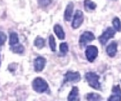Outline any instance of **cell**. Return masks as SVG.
Wrapping results in <instances>:
<instances>
[{
	"label": "cell",
	"mask_w": 121,
	"mask_h": 101,
	"mask_svg": "<svg viewBox=\"0 0 121 101\" xmlns=\"http://www.w3.org/2000/svg\"><path fill=\"white\" fill-rule=\"evenodd\" d=\"M86 79L88 85L96 90L101 89L100 83L99 82L100 76L95 72H89L86 74Z\"/></svg>",
	"instance_id": "1"
},
{
	"label": "cell",
	"mask_w": 121,
	"mask_h": 101,
	"mask_svg": "<svg viewBox=\"0 0 121 101\" xmlns=\"http://www.w3.org/2000/svg\"><path fill=\"white\" fill-rule=\"evenodd\" d=\"M32 87L35 91L42 93L47 91L49 86L45 80L38 77L33 80L32 82Z\"/></svg>",
	"instance_id": "2"
},
{
	"label": "cell",
	"mask_w": 121,
	"mask_h": 101,
	"mask_svg": "<svg viewBox=\"0 0 121 101\" xmlns=\"http://www.w3.org/2000/svg\"><path fill=\"white\" fill-rule=\"evenodd\" d=\"M115 34H116V31L115 29L109 27L107 28L106 30L102 33L100 36L99 37V41L102 45H104L109 39L115 36Z\"/></svg>",
	"instance_id": "3"
},
{
	"label": "cell",
	"mask_w": 121,
	"mask_h": 101,
	"mask_svg": "<svg viewBox=\"0 0 121 101\" xmlns=\"http://www.w3.org/2000/svg\"><path fill=\"white\" fill-rule=\"evenodd\" d=\"M99 50L96 46L89 45L87 47L86 50V56L87 60L92 63L98 56Z\"/></svg>",
	"instance_id": "4"
},
{
	"label": "cell",
	"mask_w": 121,
	"mask_h": 101,
	"mask_svg": "<svg viewBox=\"0 0 121 101\" xmlns=\"http://www.w3.org/2000/svg\"><path fill=\"white\" fill-rule=\"evenodd\" d=\"M81 80V75L78 72L68 71L64 75V84L68 82L71 83H77Z\"/></svg>",
	"instance_id": "5"
},
{
	"label": "cell",
	"mask_w": 121,
	"mask_h": 101,
	"mask_svg": "<svg viewBox=\"0 0 121 101\" xmlns=\"http://www.w3.org/2000/svg\"><path fill=\"white\" fill-rule=\"evenodd\" d=\"M95 39L94 34L91 31H85L81 34L79 39V43L82 46H86L88 43L92 41Z\"/></svg>",
	"instance_id": "6"
},
{
	"label": "cell",
	"mask_w": 121,
	"mask_h": 101,
	"mask_svg": "<svg viewBox=\"0 0 121 101\" xmlns=\"http://www.w3.org/2000/svg\"><path fill=\"white\" fill-rule=\"evenodd\" d=\"M84 17L83 13L81 10H77L74 14L72 22V27L74 29H77L80 27L83 23Z\"/></svg>",
	"instance_id": "7"
},
{
	"label": "cell",
	"mask_w": 121,
	"mask_h": 101,
	"mask_svg": "<svg viewBox=\"0 0 121 101\" xmlns=\"http://www.w3.org/2000/svg\"><path fill=\"white\" fill-rule=\"evenodd\" d=\"M46 60L45 57L39 56L36 58L34 60V67L36 72H41L45 68L46 66Z\"/></svg>",
	"instance_id": "8"
},
{
	"label": "cell",
	"mask_w": 121,
	"mask_h": 101,
	"mask_svg": "<svg viewBox=\"0 0 121 101\" xmlns=\"http://www.w3.org/2000/svg\"><path fill=\"white\" fill-rule=\"evenodd\" d=\"M108 101H121V89L119 85L114 86L112 88V95H110Z\"/></svg>",
	"instance_id": "9"
},
{
	"label": "cell",
	"mask_w": 121,
	"mask_h": 101,
	"mask_svg": "<svg viewBox=\"0 0 121 101\" xmlns=\"http://www.w3.org/2000/svg\"><path fill=\"white\" fill-rule=\"evenodd\" d=\"M117 44L115 41H112L111 43L109 44L106 47V52L107 54L110 57H113L115 56L117 51Z\"/></svg>",
	"instance_id": "10"
},
{
	"label": "cell",
	"mask_w": 121,
	"mask_h": 101,
	"mask_svg": "<svg viewBox=\"0 0 121 101\" xmlns=\"http://www.w3.org/2000/svg\"><path fill=\"white\" fill-rule=\"evenodd\" d=\"M74 7V3L70 2L69 3H68L67 7H66L64 12V19L67 21H69L71 20V18L72 16H73Z\"/></svg>",
	"instance_id": "11"
},
{
	"label": "cell",
	"mask_w": 121,
	"mask_h": 101,
	"mask_svg": "<svg viewBox=\"0 0 121 101\" xmlns=\"http://www.w3.org/2000/svg\"><path fill=\"white\" fill-rule=\"evenodd\" d=\"M53 31L59 40H64L65 34L62 26L59 24H55L53 27Z\"/></svg>",
	"instance_id": "12"
},
{
	"label": "cell",
	"mask_w": 121,
	"mask_h": 101,
	"mask_svg": "<svg viewBox=\"0 0 121 101\" xmlns=\"http://www.w3.org/2000/svg\"><path fill=\"white\" fill-rule=\"evenodd\" d=\"M78 88L77 86H73L71 91L68 96V101H77L78 100Z\"/></svg>",
	"instance_id": "13"
},
{
	"label": "cell",
	"mask_w": 121,
	"mask_h": 101,
	"mask_svg": "<svg viewBox=\"0 0 121 101\" xmlns=\"http://www.w3.org/2000/svg\"><path fill=\"white\" fill-rule=\"evenodd\" d=\"M84 5L87 11H93L96 8L97 5L96 3L91 0H85L84 2Z\"/></svg>",
	"instance_id": "14"
},
{
	"label": "cell",
	"mask_w": 121,
	"mask_h": 101,
	"mask_svg": "<svg viewBox=\"0 0 121 101\" xmlns=\"http://www.w3.org/2000/svg\"><path fill=\"white\" fill-rule=\"evenodd\" d=\"M19 43V39H18V34L15 32H12L10 34V41L9 44L10 46H14Z\"/></svg>",
	"instance_id": "15"
},
{
	"label": "cell",
	"mask_w": 121,
	"mask_h": 101,
	"mask_svg": "<svg viewBox=\"0 0 121 101\" xmlns=\"http://www.w3.org/2000/svg\"><path fill=\"white\" fill-rule=\"evenodd\" d=\"M34 45L35 47L39 49L43 48L45 46V40L43 38L38 37L35 39L34 41Z\"/></svg>",
	"instance_id": "16"
},
{
	"label": "cell",
	"mask_w": 121,
	"mask_h": 101,
	"mask_svg": "<svg viewBox=\"0 0 121 101\" xmlns=\"http://www.w3.org/2000/svg\"><path fill=\"white\" fill-rule=\"evenodd\" d=\"M11 50L14 53L21 54V53H23L24 50V48L22 44L18 43L16 45H14V46H11Z\"/></svg>",
	"instance_id": "17"
},
{
	"label": "cell",
	"mask_w": 121,
	"mask_h": 101,
	"mask_svg": "<svg viewBox=\"0 0 121 101\" xmlns=\"http://www.w3.org/2000/svg\"><path fill=\"white\" fill-rule=\"evenodd\" d=\"M87 99L88 101H100L102 100V97L96 93H90L87 94Z\"/></svg>",
	"instance_id": "18"
},
{
	"label": "cell",
	"mask_w": 121,
	"mask_h": 101,
	"mask_svg": "<svg viewBox=\"0 0 121 101\" xmlns=\"http://www.w3.org/2000/svg\"><path fill=\"white\" fill-rule=\"evenodd\" d=\"M114 29L117 31H121V22L118 17H115L112 21Z\"/></svg>",
	"instance_id": "19"
},
{
	"label": "cell",
	"mask_w": 121,
	"mask_h": 101,
	"mask_svg": "<svg viewBox=\"0 0 121 101\" xmlns=\"http://www.w3.org/2000/svg\"><path fill=\"white\" fill-rule=\"evenodd\" d=\"M59 50L62 54H66L68 52V46L67 43H62L59 46Z\"/></svg>",
	"instance_id": "20"
},
{
	"label": "cell",
	"mask_w": 121,
	"mask_h": 101,
	"mask_svg": "<svg viewBox=\"0 0 121 101\" xmlns=\"http://www.w3.org/2000/svg\"><path fill=\"white\" fill-rule=\"evenodd\" d=\"M49 46L52 52H55L56 50V42L55 39L52 34L49 36Z\"/></svg>",
	"instance_id": "21"
},
{
	"label": "cell",
	"mask_w": 121,
	"mask_h": 101,
	"mask_svg": "<svg viewBox=\"0 0 121 101\" xmlns=\"http://www.w3.org/2000/svg\"><path fill=\"white\" fill-rule=\"evenodd\" d=\"M52 3V0H38V4L40 7H46Z\"/></svg>",
	"instance_id": "22"
},
{
	"label": "cell",
	"mask_w": 121,
	"mask_h": 101,
	"mask_svg": "<svg viewBox=\"0 0 121 101\" xmlns=\"http://www.w3.org/2000/svg\"><path fill=\"white\" fill-rule=\"evenodd\" d=\"M7 40V36L4 32L0 31V46L4 44Z\"/></svg>",
	"instance_id": "23"
},
{
	"label": "cell",
	"mask_w": 121,
	"mask_h": 101,
	"mask_svg": "<svg viewBox=\"0 0 121 101\" xmlns=\"http://www.w3.org/2000/svg\"><path fill=\"white\" fill-rule=\"evenodd\" d=\"M0 66H1V56H0Z\"/></svg>",
	"instance_id": "24"
}]
</instances>
